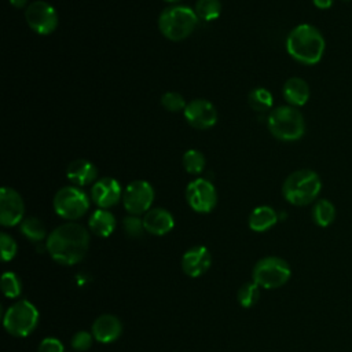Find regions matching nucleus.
Returning <instances> with one entry per match:
<instances>
[{"mask_svg":"<svg viewBox=\"0 0 352 352\" xmlns=\"http://www.w3.org/2000/svg\"><path fill=\"white\" fill-rule=\"evenodd\" d=\"M89 248V232L78 223H65L50 232L45 249L52 260L62 265L80 263Z\"/></svg>","mask_w":352,"mask_h":352,"instance_id":"obj_1","label":"nucleus"},{"mask_svg":"<svg viewBox=\"0 0 352 352\" xmlns=\"http://www.w3.org/2000/svg\"><path fill=\"white\" fill-rule=\"evenodd\" d=\"M326 43L322 33L309 23L297 25L286 38L287 54L302 65H316L324 52Z\"/></svg>","mask_w":352,"mask_h":352,"instance_id":"obj_2","label":"nucleus"},{"mask_svg":"<svg viewBox=\"0 0 352 352\" xmlns=\"http://www.w3.org/2000/svg\"><path fill=\"white\" fill-rule=\"evenodd\" d=\"M198 19L194 8L184 4H173L161 11L158 29L168 40L182 41L195 30Z\"/></svg>","mask_w":352,"mask_h":352,"instance_id":"obj_3","label":"nucleus"},{"mask_svg":"<svg viewBox=\"0 0 352 352\" xmlns=\"http://www.w3.org/2000/svg\"><path fill=\"white\" fill-rule=\"evenodd\" d=\"M322 188L320 177L311 169H298L290 173L282 186L283 198L294 206H305L316 199Z\"/></svg>","mask_w":352,"mask_h":352,"instance_id":"obj_4","label":"nucleus"},{"mask_svg":"<svg viewBox=\"0 0 352 352\" xmlns=\"http://www.w3.org/2000/svg\"><path fill=\"white\" fill-rule=\"evenodd\" d=\"M267 125L272 136L283 142H294L302 138L305 132V121L297 107L282 104L271 110Z\"/></svg>","mask_w":352,"mask_h":352,"instance_id":"obj_5","label":"nucleus"},{"mask_svg":"<svg viewBox=\"0 0 352 352\" xmlns=\"http://www.w3.org/2000/svg\"><path fill=\"white\" fill-rule=\"evenodd\" d=\"M292 276L289 263L278 256H267L260 258L252 271L253 282L263 289H278L283 286Z\"/></svg>","mask_w":352,"mask_h":352,"instance_id":"obj_6","label":"nucleus"},{"mask_svg":"<svg viewBox=\"0 0 352 352\" xmlns=\"http://www.w3.org/2000/svg\"><path fill=\"white\" fill-rule=\"evenodd\" d=\"M4 329L14 337L29 336L38 323V311L28 300H18L4 314Z\"/></svg>","mask_w":352,"mask_h":352,"instance_id":"obj_7","label":"nucleus"},{"mask_svg":"<svg viewBox=\"0 0 352 352\" xmlns=\"http://www.w3.org/2000/svg\"><path fill=\"white\" fill-rule=\"evenodd\" d=\"M54 210L66 220H77L89 209V198L81 187L65 186L55 192Z\"/></svg>","mask_w":352,"mask_h":352,"instance_id":"obj_8","label":"nucleus"},{"mask_svg":"<svg viewBox=\"0 0 352 352\" xmlns=\"http://www.w3.org/2000/svg\"><path fill=\"white\" fill-rule=\"evenodd\" d=\"M154 197V188L147 180H133L124 188L122 205L129 214L138 216L151 209Z\"/></svg>","mask_w":352,"mask_h":352,"instance_id":"obj_9","label":"nucleus"},{"mask_svg":"<svg viewBox=\"0 0 352 352\" xmlns=\"http://www.w3.org/2000/svg\"><path fill=\"white\" fill-rule=\"evenodd\" d=\"M25 19L29 28L37 34H51L58 26L56 10L44 0L30 3L25 10Z\"/></svg>","mask_w":352,"mask_h":352,"instance_id":"obj_10","label":"nucleus"},{"mask_svg":"<svg viewBox=\"0 0 352 352\" xmlns=\"http://www.w3.org/2000/svg\"><path fill=\"white\" fill-rule=\"evenodd\" d=\"M186 199L194 212L209 213L217 204V191L210 180L198 177L188 183L186 188Z\"/></svg>","mask_w":352,"mask_h":352,"instance_id":"obj_11","label":"nucleus"},{"mask_svg":"<svg viewBox=\"0 0 352 352\" xmlns=\"http://www.w3.org/2000/svg\"><path fill=\"white\" fill-rule=\"evenodd\" d=\"M25 214V204L21 194L11 187L0 190V223L4 227L21 224Z\"/></svg>","mask_w":352,"mask_h":352,"instance_id":"obj_12","label":"nucleus"},{"mask_svg":"<svg viewBox=\"0 0 352 352\" xmlns=\"http://www.w3.org/2000/svg\"><path fill=\"white\" fill-rule=\"evenodd\" d=\"M186 121L197 129H209L217 122V110L210 100L194 99L183 110Z\"/></svg>","mask_w":352,"mask_h":352,"instance_id":"obj_13","label":"nucleus"},{"mask_svg":"<svg viewBox=\"0 0 352 352\" xmlns=\"http://www.w3.org/2000/svg\"><path fill=\"white\" fill-rule=\"evenodd\" d=\"M122 187L114 177H100L91 187V199L100 209H109L122 199Z\"/></svg>","mask_w":352,"mask_h":352,"instance_id":"obj_14","label":"nucleus"},{"mask_svg":"<svg viewBox=\"0 0 352 352\" xmlns=\"http://www.w3.org/2000/svg\"><path fill=\"white\" fill-rule=\"evenodd\" d=\"M212 264L210 252L205 246H192L182 257V270L191 278L204 275Z\"/></svg>","mask_w":352,"mask_h":352,"instance_id":"obj_15","label":"nucleus"},{"mask_svg":"<svg viewBox=\"0 0 352 352\" xmlns=\"http://www.w3.org/2000/svg\"><path fill=\"white\" fill-rule=\"evenodd\" d=\"M91 330L96 341L109 344L120 338L122 334V323L117 316L111 314H103L94 320Z\"/></svg>","mask_w":352,"mask_h":352,"instance_id":"obj_16","label":"nucleus"},{"mask_svg":"<svg viewBox=\"0 0 352 352\" xmlns=\"http://www.w3.org/2000/svg\"><path fill=\"white\" fill-rule=\"evenodd\" d=\"M66 177L73 186L84 187L98 180V168L85 158L73 160L66 168Z\"/></svg>","mask_w":352,"mask_h":352,"instance_id":"obj_17","label":"nucleus"},{"mask_svg":"<svg viewBox=\"0 0 352 352\" xmlns=\"http://www.w3.org/2000/svg\"><path fill=\"white\" fill-rule=\"evenodd\" d=\"M143 226L146 232L160 236L173 228L175 219L172 213L164 208H151L143 216Z\"/></svg>","mask_w":352,"mask_h":352,"instance_id":"obj_18","label":"nucleus"},{"mask_svg":"<svg viewBox=\"0 0 352 352\" xmlns=\"http://www.w3.org/2000/svg\"><path fill=\"white\" fill-rule=\"evenodd\" d=\"M282 94L285 100L294 107L304 106L309 99V87L305 80L300 77H292L286 80L282 88Z\"/></svg>","mask_w":352,"mask_h":352,"instance_id":"obj_19","label":"nucleus"},{"mask_svg":"<svg viewBox=\"0 0 352 352\" xmlns=\"http://www.w3.org/2000/svg\"><path fill=\"white\" fill-rule=\"evenodd\" d=\"M117 221L111 212L107 209H96L88 219V228L92 234L100 238H107L116 230Z\"/></svg>","mask_w":352,"mask_h":352,"instance_id":"obj_20","label":"nucleus"},{"mask_svg":"<svg viewBox=\"0 0 352 352\" xmlns=\"http://www.w3.org/2000/svg\"><path fill=\"white\" fill-rule=\"evenodd\" d=\"M278 221V213L268 205H260L254 208L248 219L249 228L256 232H264L274 227Z\"/></svg>","mask_w":352,"mask_h":352,"instance_id":"obj_21","label":"nucleus"},{"mask_svg":"<svg viewBox=\"0 0 352 352\" xmlns=\"http://www.w3.org/2000/svg\"><path fill=\"white\" fill-rule=\"evenodd\" d=\"M312 220L319 227H329L336 220V206L329 199H319L312 208Z\"/></svg>","mask_w":352,"mask_h":352,"instance_id":"obj_22","label":"nucleus"},{"mask_svg":"<svg viewBox=\"0 0 352 352\" xmlns=\"http://www.w3.org/2000/svg\"><path fill=\"white\" fill-rule=\"evenodd\" d=\"M19 230L32 242H41L47 236L45 226L38 217L23 219L19 224Z\"/></svg>","mask_w":352,"mask_h":352,"instance_id":"obj_23","label":"nucleus"},{"mask_svg":"<svg viewBox=\"0 0 352 352\" xmlns=\"http://www.w3.org/2000/svg\"><path fill=\"white\" fill-rule=\"evenodd\" d=\"M248 102H249V106L253 110L263 113V111H267L272 107L274 96H272L271 91H268L267 88L257 87V88H254L249 92Z\"/></svg>","mask_w":352,"mask_h":352,"instance_id":"obj_24","label":"nucleus"},{"mask_svg":"<svg viewBox=\"0 0 352 352\" xmlns=\"http://www.w3.org/2000/svg\"><path fill=\"white\" fill-rule=\"evenodd\" d=\"M194 11L199 19L210 22L220 16L221 4L220 0H197Z\"/></svg>","mask_w":352,"mask_h":352,"instance_id":"obj_25","label":"nucleus"},{"mask_svg":"<svg viewBox=\"0 0 352 352\" xmlns=\"http://www.w3.org/2000/svg\"><path fill=\"white\" fill-rule=\"evenodd\" d=\"M182 162H183V168L186 169V172H188L191 175H199L205 169V165H206L204 154L195 148L187 150L183 154Z\"/></svg>","mask_w":352,"mask_h":352,"instance_id":"obj_26","label":"nucleus"},{"mask_svg":"<svg viewBox=\"0 0 352 352\" xmlns=\"http://www.w3.org/2000/svg\"><path fill=\"white\" fill-rule=\"evenodd\" d=\"M258 297H260V286L253 280L242 285L236 293V300L239 305H242L243 308H250L252 305H254L258 301Z\"/></svg>","mask_w":352,"mask_h":352,"instance_id":"obj_27","label":"nucleus"},{"mask_svg":"<svg viewBox=\"0 0 352 352\" xmlns=\"http://www.w3.org/2000/svg\"><path fill=\"white\" fill-rule=\"evenodd\" d=\"M1 290L7 298H16L22 293V282L16 274L7 271L1 275Z\"/></svg>","mask_w":352,"mask_h":352,"instance_id":"obj_28","label":"nucleus"},{"mask_svg":"<svg viewBox=\"0 0 352 352\" xmlns=\"http://www.w3.org/2000/svg\"><path fill=\"white\" fill-rule=\"evenodd\" d=\"M161 104L168 111H180V110H184L187 106L183 95L179 92H175V91H168V92L162 94Z\"/></svg>","mask_w":352,"mask_h":352,"instance_id":"obj_29","label":"nucleus"},{"mask_svg":"<svg viewBox=\"0 0 352 352\" xmlns=\"http://www.w3.org/2000/svg\"><path fill=\"white\" fill-rule=\"evenodd\" d=\"M122 227H124L125 234L131 238H138L143 234V231H146L144 226H143V219L138 217L136 214L126 216L122 221Z\"/></svg>","mask_w":352,"mask_h":352,"instance_id":"obj_30","label":"nucleus"},{"mask_svg":"<svg viewBox=\"0 0 352 352\" xmlns=\"http://www.w3.org/2000/svg\"><path fill=\"white\" fill-rule=\"evenodd\" d=\"M0 250H1L3 261L12 260L15 257V254H16V250H18L15 239L11 235H8V234L1 232L0 234Z\"/></svg>","mask_w":352,"mask_h":352,"instance_id":"obj_31","label":"nucleus"},{"mask_svg":"<svg viewBox=\"0 0 352 352\" xmlns=\"http://www.w3.org/2000/svg\"><path fill=\"white\" fill-rule=\"evenodd\" d=\"M92 340H94L92 333H88V331H85V330H80V331H77V333L72 337L70 344H72V348H73L74 351L84 352V351H87V349L91 348Z\"/></svg>","mask_w":352,"mask_h":352,"instance_id":"obj_32","label":"nucleus"},{"mask_svg":"<svg viewBox=\"0 0 352 352\" xmlns=\"http://www.w3.org/2000/svg\"><path fill=\"white\" fill-rule=\"evenodd\" d=\"M37 352H65V348L58 338L47 337L38 344Z\"/></svg>","mask_w":352,"mask_h":352,"instance_id":"obj_33","label":"nucleus"},{"mask_svg":"<svg viewBox=\"0 0 352 352\" xmlns=\"http://www.w3.org/2000/svg\"><path fill=\"white\" fill-rule=\"evenodd\" d=\"M312 3L315 4V7H318L320 10H327L333 6L334 0H312Z\"/></svg>","mask_w":352,"mask_h":352,"instance_id":"obj_34","label":"nucleus"},{"mask_svg":"<svg viewBox=\"0 0 352 352\" xmlns=\"http://www.w3.org/2000/svg\"><path fill=\"white\" fill-rule=\"evenodd\" d=\"M10 1V4L12 6V7H15V8H23V7H26V4H28V0H8Z\"/></svg>","mask_w":352,"mask_h":352,"instance_id":"obj_35","label":"nucleus"},{"mask_svg":"<svg viewBox=\"0 0 352 352\" xmlns=\"http://www.w3.org/2000/svg\"><path fill=\"white\" fill-rule=\"evenodd\" d=\"M164 1H168V3H179V1H182V0H164Z\"/></svg>","mask_w":352,"mask_h":352,"instance_id":"obj_36","label":"nucleus"}]
</instances>
